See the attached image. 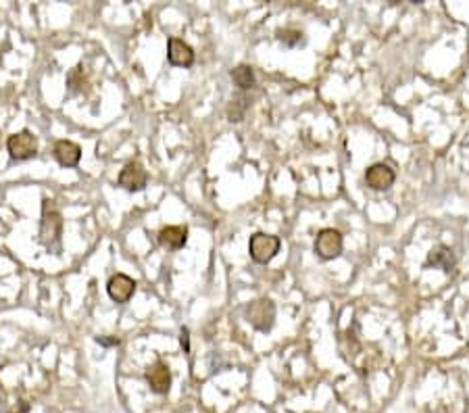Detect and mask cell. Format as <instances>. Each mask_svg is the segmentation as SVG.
I'll list each match as a JSON object with an SVG mask.
<instances>
[{"mask_svg":"<svg viewBox=\"0 0 469 413\" xmlns=\"http://www.w3.org/2000/svg\"><path fill=\"white\" fill-rule=\"evenodd\" d=\"M61 236H63V213L55 201L44 199L42 201V219H40V232L38 241L46 250H59L61 246Z\"/></svg>","mask_w":469,"mask_h":413,"instance_id":"6da1fadb","label":"cell"},{"mask_svg":"<svg viewBox=\"0 0 469 413\" xmlns=\"http://www.w3.org/2000/svg\"><path fill=\"white\" fill-rule=\"evenodd\" d=\"M6 150L13 161H30L38 155V140L30 130H21V132L9 136Z\"/></svg>","mask_w":469,"mask_h":413,"instance_id":"7a4b0ae2","label":"cell"},{"mask_svg":"<svg viewBox=\"0 0 469 413\" xmlns=\"http://www.w3.org/2000/svg\"><path fill=\"white\" fill-rule=\"evenodd\" d=\"M282 248V241L273 234H263V232H257L255 236H250L248 242V253H250V259L255 263H269Z\"/></svg>","mask_w":469,"mask_h":413,"instance_id":"3957f363","label":"cell"},{"mask_svg":"<svg viewBox=\"0 0 469 413\" xmlns=\"http://www.w3.org/2000/svg\"><path fill=\"white\" fill-rule=\"evenodd\" d=\"M313 248H315V255L321 257L324 261L336 259L342 253V234L334 228H326L317 234Z\"/></svg>","mask_w":469,"mask_h":413,"instance_id":"277c9868","label":"cell"},{"mask_svg":"<svg viewBox=\"0 0 469 413\" xmlns=\"http://www.w3.org/2000/svg\"><path fill=\"white\" fill-rule=\"evenodd\" d=\"M248 315V321L261 330V332H269L273 328V321H275V305L269 301V299H261V301H255L250 303V307L246 309Z\"/></svg>","mask_w":469,"mask_h":413,"instance_id":"5b68a950","label":"cell"},{"mask_svg":"<svg viewBox=\"0 0 469 413\" xmlns=\"http://www.w3.org/2000/svg\"><path fill=\"white\" fill-rule=\"evenodd\" d=\"M106 292L109 297L119 303V305H126L136 292V280L126 274H115L111 275L109 284H106Z\"/></svg>","mask_w":469,"mask_h":413,"instance_id":"8992f818","label":"cell"},{"mask_svg":"<svg viewBox=\"0 0 469 413\" xmlns=\"http://www.w3.org/2000/svg\"><path fill=\"white\" fill-rule=\"evenodd\" d=\"M146 184H148V173L138 161H130L119 173V186L128 192H140L146 188Z\"/></svg>","mask_w":469,"mask_h":413,"instance_id":"52a82bcc","label":"cell"},{"mask_svg":"<svg viewBox=\"0 0 469 413\" xmlns=\"http://www.w3.org/2000/svg\"><path fill=\"white\" fill-rule=\"evenodd\" d=\"M144 378L148 382L150 390L157 395H167L169 388H171V372H169L167 363H163V361H155L146 370Z\"/></svg>","mask_w":469,"mask_h":413,"instance_id":"ba28073f","label":"cell"},{"mask_svg":"<svg viewBox=\"0 0 469 413\" xmlns=\"http://www.w3.org/2000/svg\"><path fill=\"white\" fill-rule=\"evenodd\" d=\"M53 155L61 167H77V163L82 161V146L73 140H59L55 142Z\"/></svg>","mask_w":469,"mask_h":413,"instance_id":"9c48e42d","label":"cell"},{"mask_svg":"<svg viewBox=\"0 0 469 413\" xmlns=\"http://www.w3.org/2000/svg\"><path fill=\"white\" fill-rule=\"evenodd\" d=\"M167 59L175 67H190L194 63V50L180 38H171L167 46Z\"/></svg>","mask_w":469,"mask_h":413,"instance_id":"30bf717a","label":"cell"},{"mask_svg":"<svg viewBox=\"0 0 469 413\" xmlns=\"http://www.w3.org/2000/svg\"><path fill=\"white\" fill-rule=\"evenodd\" d=\"M394 180H397L394 172L388 165H384V163L371 165L368 173H365V182H368L369 188H373V190H388L394 184Z\"/></svg>","mask_w":469,"mask_h":413,"instance_id":"8fae6325","label":"cell"},{"mask_svg":"<svg viewBox=\"0 0 469 413\" xmlns=\"http://www.w3.org/2000/svg\"><path fill=\"white\" fill-rule=\"evenodd\" d=\"M159 242L169 248H184L188 242V228L186 226H167L159 232Z\"/></svg>","mask_w":469,"mask_h":413,"instance_id":"7c38bea8","label":"cell"},{"mask_svg":"<svg viewBox=\"0 0 469 413\" xmlns=\"http://www.w3.org/2000/svg\"><path fill=\"white\" fill-rule=\"evenodd\" d=\"M428 265H434V268H440V270H444V272H451V268L455 265L453 250L446 248V246H438V248H434V250L428 255Z\"/></svg>","mask_w":469,"mask_h":413,"instance_id":"4fadbf2b","label":"cell"},{"mask_svg":"<svg viewBox=\"0 0 469 413\" xmlns=\"http://www.w3.org/2000/svg\"><path fill=\"white\" fill-rule=\"evenodd\" d=\"M232 79L240 90H248L255 86V71L248 65H238L236 69H232Z\"/></svg>","mask_w":469,"mask_h":413,"instance_id":"5bb4252c","label":"cell"},{"mask_svg":"<svg viewBox=\"0 0 469 413\" xmlns=\"http://www.w3.org/2000/svg\"><path fill=\"white\" fill-rule=\"evenodd\" d=\"M82 71H84V67L79 65V67H75L67 75V86H69V92H71V94L84 92V77H79V75H82Z\"/></svg>","mask_w":469,"mask_h":413,"instance_id":"9a60e30c","label":"cell"},{"mask_svg":"<svg viewBox=\"0 0 469 413\" xmlns=\"http://www.w3.org/2000/svg\"><path fill=\"white\" fill-rule=\"evenodd\" d=\"M280 40L286 44V46H297L302 42V34L297 30H282L280 32Z\"/></svg>","mask_w":469,"mask_h":413,"instance_id":"2e32d148","label":"cell"},{"mask_svg":"<svg viewBox=\"0 0 469 413\" xmlns=\"http://www.w3.org/2000/svg\"><path fill=\"white\" fill-rule=\"evenodd\" d=\"M246 101H236V103L230 104V109H228V117H230V121H242V117H244V111H246Z\"/></svg>","mask_w":469,"mask_h":413,"instance_id":"e0dca14e","label":"cell"},{"mask_svg":"<svg viewBox=\"0 0 469 413\" xmlns=\"http://www.w3.org/2000/svg\"><path fill=\"white\" fill-rule=\"evenodd\" d=\"M96 343L101 344V346H119L121 341H119L117 336H113V338H106V336H96Z\"/></svg>","mask_w":469,"mask_h":413,"instance_id":"ac0fdd59","label":"cell"},{"mask_svg":"<svg viewBox=\"0 0 469 413\" xmlns=\"http://www.w3.org/2000/svg\"><path fill=\"white\" fill-rule=\"evenodd\" d=\"M180 343H182V346H184V351H186V353L190 351V332H188L186 328L182 330V336H180Z\"/></svg>","mask_w":469,"mask_h":413,"instance_id":"d6986e66","label":"cell"},{"mask_svg":"<svg viewBox=\"0 0 469 413\" xmlns=\"http://www.w3.org/2000/svg\"><path fill=\"white\" fill-rule=\"evenodd\" d=\"M11 413H30V403L19 401V403H17V407H15V409H13Z\"/></svg>","mask_w":469,"mask_h":413,"instance_id":"ffe728a7","label":"cell"}]
</instances>
